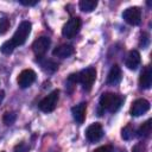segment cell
Returning a JSON list of instances; mask_svg holds the SVG:
<instances>
[{
	"instance_id": "29",
	"label": "cell",
	"mask_w": 152,
	"mask_h": 152,
	"mask_svg": "<svg viewBox=\"0 0 152 152\" xmlns=\"http://www.w3.org/2000/svg\"><path fill=\"white\" fill-rule=\"evenodd\" d=\"M2 152H5V151H2Z\"/></svg>"
},
{
	"instance_id": "23",
	"label": "cell",
	"mask_w": 152,
	"mask_h": 152,
	"mask_svg": "<svg viewBox=\"0 0 152 152\" xmlns=\"http://www.w3.org/2000/svg\"><path fill=\"white\" fill-rule=\"evenodd\" d=\"M28 151V146L26 145V142H19L15 147L13 152H27Z\"/></svg>"
},
{
	"instance_id": "16",
	"label": "cell",
	"mask_w": 152,
	"mask_h": 152,
	"mask_svg": "<svg viewBox=\"0 0 152 152\" xmlns=\"http://www.w3.org/2000/svg\"><path fill=\"white\" fill-rule=\"evenodd\" d=\"M151 129H152V120L151 119H148V120H146L141 126H140V128L138 129V137H142V138H146V137H148L150 134H151Z\"/></svg>"
},
{
	"instance_id": "7",
	"label": "cell",
	"mask_w": 152,
	"mask_h": 152,
	"mask_svg": "<svg viewBox=\"0 0 152 152\" xmlns=\"http://www.w3.org/2000/svg\"><path fill=\"white\" fill-rule=\"evenodd\" d=\"M36 81V72L32 70V69H25L23 70L18 78H17V82H18V86L20 88H27L30 87L33 82Z\"/></svg>"
},
{
	"instance_id": "14",
	"label": "cell",
	"mask_w": 152,
	"mask_h": 152,
	"mask_svg": "<svg viewBox=\"0 0 152 152\" xmlns=\"http://www.w3.org/2000/svg\"><path fill=\"white\" fill-rule=\"evenodd\" d=\"M139 84L144 89L151 88V84H152V70H151L150 65H147L144 69V71L141 72L140 77H139Z\"/></svg>"
},
{
	"instance_id": "17",
	"label": "cell",
	"mask_w": 152,
	"mask_h": 152,
	"mask_svg": "<svg viewBox=\"0 0 152 152\" xmlns=\"http://www.w3.org/2000/svg\"><path fill=\"white\" fill-rule=\"evenodd\" d=\"M78 6L83 12H91L96 8L97 1H95V0H81Z\"/></svg>"
},
{
	"instance_id": "3",
	"label": "cell",
	"mask_w": 152,
	"mask_h": 152,
	"mask_svg": "<svg viewBox=\"0 0 152 152\" xmlns=\"http://www.w3.org/2000/svg\"><path fill=\"white\" fill-rule=\"evenodd\" d=\"M96 78V70L94 68H87L83 69L77 74V81L82 84L84 90H89Z\"/></svg>"
},
{
	"instance_id": "22",
	"label": "cell",
	"mask_w": 152,
	"mask_h": 152,
	"mask_svg": "<svg viewBox=\"0 0 152 152\" xmlns=\"http://www.w3.org/2000/svg\"><path fill=\"white\" fill-rule=\"evenodd\" d=\"M10 28V20L7 18H0V34H4Z\"/></svg>"
},
{
	"instance_id": "8",
	"label": "cell",
	"mask_w": 152,
	"mask_h": 152,
	"mask_svg": "<svg viewBox=\"0 0 152 152\" xmlns=\"http://www.w3.org/2000/svg\"><path fill=\"white\" fill-rule=\"evenodd\" d=\"M103 135V129L102 126L99 122H94L90 126L87 127L86 129V138L90 141V142H95L99 141Z\"/></svg>"
},
{
	"instance_id": "15",
	"label": "cell",
	"mask_w": 152,
	"mask_h": 152,
	"mask_svg": "<svg viewBox=\"0 0 152 152\" xmlns=\"http://www.w3.org/2000/svg\"><path fill=\"white\" fill-rule=\"evenodd\" d=\"M121 81V69L119 65L114 64L109 72H108V76H107V84H112V86H115L118 84L119 82Z\"/></svg>"
},
{
	"instance_id": "21",
	"label": "cell",
	"mask_w": 152,
	"mask_h": 152,
	"mask_svg": "<svg viewBox=\"0 0 152 152\" xmlns=\"http://www.w3.org/2000/svg\"><path fill=\"white\" fill-rule=\"evenodd\" d=\"M15 49V46L13 45V43L11 40H6L5 43H2V45L0 46V51L5 55H10L13 52V50Z\"/></svg>"
},
{
	"instance_id": "25",
	"label": "cell",
	"mask_w": 152,
	"mask_h": 152,
	"mask_svg": "<svg viewBox=\"0 0 152 152\" xmlns=\"http://www.w3.org/2000/svg\"><path fill=\"white\" fill-rule=\"evenodd\" d=\"M19 2L21 4V5H25V6H34V5H37L38 4V0H19Z\"/></svg>"
},
{
	"instance_id": "12",
	"label": "cell",
	"mask_w": 152,
	"mask_h": 152,
	"mask_svg": "<svg viewBox=\"0 0 152 152\" xmlns=\"http://www.w3.org/2000/svg\"><path fill=\"white\" fill-rule=\"evenodd\" d=\"M86 109H87L86 102H81L71 108V114L77 124H83L84 118H86Z\"/></svg>"
},
{
	"instance_id": "13",
	"label": "cell",
	"mask_w": 152,
	"mask_h": 152,
	"mask_svg": "<svg viewBox=\"0 0 152 152\" xmlns=\"http://www.w3.org/2000/svg\"><path fill=\"white\" fill-rule=\"evenodd\" d=\"M75 52V49L71 46V45H68V44H63V45H59L57 46L53 51H52V55L55 57H59V58H66V57H70L71 55H74Z\"/></svg>"
},
{
	"instance_id": "26",
	"label": "cell",
	"mask_w": 152,
	"mask_h": 152,
	"mask_svg": "<svg viewBox=\"0 0 152 152\" xmlns=\"http://www.w3.org/2000/svg\"><path fill=\"white\" fill-rule=\"evenodd\" d=\"M145 151V145L142 144H138L133 147V152H144Z\"/></svg>"
},
{
	"instance_id": "19",
	"label": "cell",
	"mask_w": 152,
	"mask_h": 152,
	"mask_svg": "<svg viewBox=\"0 0 152 152\" xmlns=\"http://www.w3.org/2000/svg\"><path fill=\"white\" fill-rule=\"evenodd\" d=\"M121 137L124 140H131L134 137V127L131 124L126 125L121 131Z\"/></svg>"
},
{
	"instance_id": "10",
	"label": "cell",
	"mask_w": 152,
	"mask_h": 152,
	"mask_svg": "<svg viewBox=\"0 0 152 152\" xmlns=\"http://www.w3.org/2000/svg\"><path fill=\"white\" fill-rule=\"evenodd\" d=\"M148 109H150V102L145 99H138L131 106V114L133 116H140L145 114Z\"/></svg>"
},
{
	"instance_id": "4",
	"label": "cell",
	"mask_w": 152,
	"mask_h": 152,
	"mask_svg": "<svg viewBox=\"0 0 152 152\" xmlns=\"http://www.w3.org/2000/svg\"><path fill=\"white\" fill-rule=\"evenodd\" d=\"M58 99H59V91L58 90H53L52 93H50L48 96H45L38 103V107H39V109L42 112L50 113V112L55 110V108L57 106V102H58Z\"/></svg>"
},
{
	"instance_id": "18",
	"label": "cell",
	"mask_w": 152,
	"mask_h": 152,
	"mask_svg": "<svg viewBox=\"0 0 152 152\" xmlns=\"http://www.w3.org/2000/svg\"><path fill=\"white\" fill-rule=\"evenodd\" d=\"M40 65H42V68H43L45 71H48V72H53V71H56L57 68H58V64L55 63V62L51 61V59L40 61Z\"/></svg>"
},
{
	"instance_id": "2",
	"label": "cell",
	"mask_w": 152,
	"mask_h": 152,
	"mask_svg": "<svg viewBox=\"0 0 152 152\" xmlns=\"http://www.w3.org/2000/svg\"><path fill=\"white\" fill-rule=\"evenodd\" d=\"M30 32H31V23L27 21V20H24V21H21L19 24V26L15 30V32H14L11 42L13 43V45L15 48L19 46V45H23L26 42Z\"/></svg>"
},
{
	"instance_id": "24",
	"label": "cell",
	"mask_w": 152,
	"mask_h": 152,
	"mask_svg": "<svg viewBox=\"0 0 152 152\" xmlns=\"http://www.w3.org/2000/svg\"><path fill=\"white\" fill-rule=\"evenodd\" d=\"M93 152H113V147L110 145H104V146H100L96 150H94Z\"/></svg>"
},
{
	"instance_id": "1",
	"label": "cell",
	"mask_w": 152,
	"mask_h": 152,
	"mask_svg": "<svg viewBox=\"0 0 152 152\" xmlns=\"http://www.w3.org/2000/svg\"><path fill=\"white\" fill-rule=\"evenodd\" d=\"M122 96L114 94V93H103L100 96V108L102 112L108 110L110 113H115L122 104Z\"/></svg>"
},
{
	"instance_id": "5",
	"label": "cell",
	"mask_w": 152,
	"mask_h": 152,
	"mask_svg": "<svg viewBox=\"0 0 152 152\" xmlns=\"http://www.w3.org/2000/svg\"><path fill=\"white\" fill-rule=\"evenodd\" d=\"M80 27H81V20H80V18L74 17V18L69 19L64 24V26L62 28V34L64 37H66V38H72L74 36H76L78 33Z\"/></svg>"
},
{
	"instance_id": "6",
	"label": "cell",
	"mask_w": 152,
	"mask_h": 152,
	"mask_svg": "<svg viewBox=\"0 0 152 152\" xmlns=\"http://www.w3.org/2000/svg\"><path fill=\"white\" fill-rule=\"evenodd\" d=\"M122 18L129 25H139L141 21V11L139 7H128L122 12Z\"/></svg>"
},
{
	"instance_id": "27",
	"label": "cell",
	"mask_w": 152,
	"mask_h": 152,
	"mask_svg": "<svg viewBox=\"0 0 152 152\" xmlns=\"http://www.w3.org/2000/svg\"><path fill=\"white\" fill-rule=\"evenodd\" d=\"M4 97H5V91H4V90H1V91H0V103L2 102Z\"/></svg>"
},
{
	"instance_id": "11",
	"label": "cell",
	"mask_w": 152,
	"mask_h": 152,
	"mask_svg": "<svg viewBox=\"0 0 152 152\" xmlns=\"http://www.w3.org/2000/svg\"><path fill=\"white\" fill-rule=\"evenodd\" d=\"M140 64V53L137 50H132L128 52L126 59H125V65L129 70H135Z\"/></svg>"
},
{
	"instance_id": "28",
	"label": "cell",
	"mask_w": 152,
	"mask_h": 152,
	"mask_svg": "<svg viewBox=\"0 0 152 152\" xmlns=\"http://www.w3.org/2000/svg\"><path fill=\"white\" fill-rule=\"evenodd\" d=\"M122 152H125V151H122Z\"/></svg>"
},
{
	"instance_id": "9",
	"label": "cell",
	"mask_w": 152,
	"mask_h": 152,
	"mask_svg": "<svg viewBox=\"0 0 152 152\" xmlns=\"http://www.w3.org/2000/svg\"><path fill=\"white\" fill-rule=\"evenodd\" d=\"M50 38L49 37H45V36H42V37H39V38H37L34 42H33V44H32V50H33V52L37 55V56H42V55H44L46 51H48V49H49V46H50Z\"/></svg>"
},
{
	"instance_id": "20",
	"label": "cell",
	"mask_w": 152,
	"mask_h": 152,
	"mask_svg": "<svg viewBox=\"0 0 152 152\" xmlns=\"http://www.w3.org/2000/svg\"><path fill=\"white\" fill-rule=\"evenodd\" d=\"M15 119H17V114H15L14 112H7V113H5L4 116H2V121H4V124H5L6 126L13 125L14 121H15Z\"/></svg>"
}]
</instances>
